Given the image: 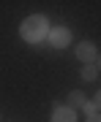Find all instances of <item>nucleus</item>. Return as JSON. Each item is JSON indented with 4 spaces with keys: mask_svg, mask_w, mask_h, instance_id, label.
Instances as JSON below:
<instances>
[{
    "mask_svg": "<svg viewBox=\"0 0 101 122\" xmlns=\"http://www.w3.org/2000/svg\"><path fill=\"white\" fill-rule=\"evenodd\" d=\"M19 33H22V38H25V41H30V44H38V41L49 33L47 19H44V16H27L25 22H22V27H19Z\"/></svg>",
    "mask_w": 101,
    "mask_h": 122,
    "instance_id": "nucleus-1",
    "label": "nucleus"
},
{
    "mask_svg": "<svg viewBox=\"0 0 101 122\" xmlns=\"http://www.w3.org/2000/svg\"><path fill=\"white\" fill-rule=\"evenodd\" d=\"M49 41H52L55 49H60V46H66L71 41V33L66 30V27H52V30H49Z\"/></svg>",
    "mask_w": 101,
    "mask_h": 122,
    "instance_id": "nucleus-2",
    "label": "nucleus"
},
{
    "mask_svg": "<svg viewBox=\"0 0 101 122\" xmlns=\"http://www.w3.org/2000/svg\"><path fill=\"white\" fill-rule=\"evenodd\" d=\"M77 57L85 62V65H90V62L96 60V46H93L90 41H82V44L77 46Z\"/></svg>",
    "mask_w": 101,
    "mask_h": 122,
    "instance_id": "nucleus-3",
    "label": "nucleus"
},
{
    "mask_svg": "<svg viewBox=\"0 0 101 122\" xmlns=\"http://www.w3.org/2000/svg\"><path fill=\"white\" fill-rule=\"evenodd\" d=\"M52 122H77V114L68 109V106H55V114H52Z\"/></svg>",
    "mask_w": 101,
    "mask_h": 122,
    "instance_id": "nucleus-4",
    "label": "nucleus"
},
{
    "mask_svg": "<svg viewBox=\"0 0 101 122\" xmlns=\"http://www.w3.org/2000/svg\"><path fill=\"white\" fill-rule=\"evenodd\" d=\"M79 106H85V95L82 92H71L68 95V109L74 111V109H79Z\"/></svg>",
    "mask_w": 101,
    "mask_h": 122,
    "instance_id": "nucleus-5",
    "label": "nucleus"
},
{
    "mask_svg": "<svg viewBox=\"0 0 101 122\" xmlns=\"http://www.w3.org/2000/svg\"><path fill=\"white\" fill-rule=\"evenodd\" d=\"M96 76H98V68L93 65V62H90V65H85V68H82V79H85V81H93Z\"/></svg>",
    "mask_w": 101,
    "mask_h": 122,
    "instance_id": "nucleus-6",
    "label": "nucleus"
},
{
    "mask_svg": "<svg viewBox=\"0 0 101 122\" xmlns=\"http://www.w3.org/2000/svg\"><path fill=\"white\" fill-rule=\"evenodd\" d=\"M82 109H85V114H88V117H93V114L98 111V109H96V103H88V100H85V106H82Z\"/></svg>",
    "mask_w": 101,
    "mask_h": 122,
    "instance_id": "nucleus-7",
    "label": "nucleus"
},
{
    "mask_svg": "<svg viewBox=\"0 0 101 122\" xmlns=\"http://www.w3.org/2000/svg\"><path fill=\"white\" fill-rule=\"evenodd\" d=\"M88 122H101V114H93V117H88Z\"/></svg>",
    "mask_w": 101,
    "mask_h": 122,
    "instance_id": "nucleus-8",
    "label": "nucleus"
},
{
    "mask_svg": "<svg viewBox=\"0 0 101 122\" xmlns=\"http://www.w3.org/2000/svg\"><path fill=\"white\" fill-rule=\"evenodd\" d=\"M96 109H101V92L96 95Z\"/></svg>",
    "mask_w": 101,
    "mask_h": 122,
    "instance_id": "nucleus-9",
    "label": "nucleus"
},
{
    "mask_svg": "<svg viewBox=\"0 0 101 122\" xmlns=\"http://www.w3.org/2000/svg\"><path fill=\"white\" fill-rule=\"evenodd\" d=\"M96 68H98V71H101V57H98V65H96Z\"/></svg>",
    "mask_w": 101,
    "mask_h": 122,
    "instance_id": "nucleus-10",
    "label": "nucleus"
}]
</instances>
